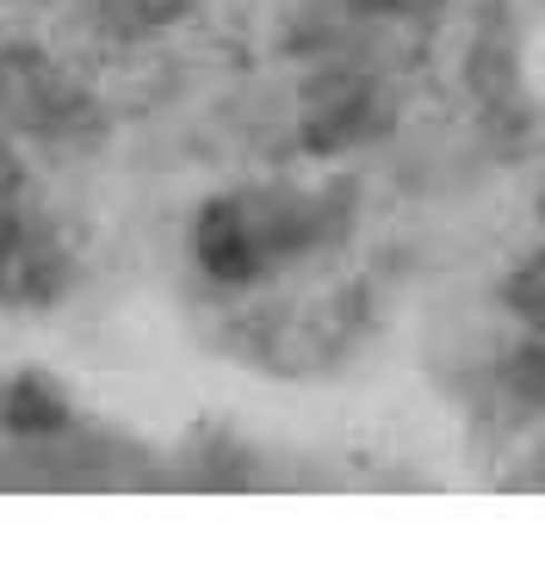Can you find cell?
Wrapping results in <instances>:
<instances>
[{
  "label": "cell",
  "instance_id": "obj_1",
  "mask_svg": "<svg viewBox=\"0 0 545 569\" xmlns=\"http://www.w3.org/2000/svg\"><path fill=\"white\" fill-rule=\"evenodd\" d=\"M329 229H335L329 199H310V192H291V186H242V192H224L199 211L192 260L217 284H255L272 267L329 242Z\"/></svg>",
  "mask_w": 545,
  "mask_h": 569
},
{
  "label": "cell",
  "instance_id": "obj_2",
  "mask_svg": "<svg viewBox=\"0 0 545 569\" xmlns=\"http://www.w3.org/2000/svg\"><path fill=\"white\" fill-rule=\"evenodd\" d=\"M75 279V260L62 248L57 223L31 204L26 168L0 149V303L43 310L57 303Z\"/></svg>",
  "mask_w": 545,
  "mask_h": 569
},
{
  "label": "cell",
  "instance_id": "obj_3",
  "mask_svg": "<svg viewBox=\"0 0 545 569\" xmlns=\"http://www.w3.org/2000/svg\"><path fill=\"white\" fill-rule=\"evenodd\" d=\"M69 112L57 69L26 50V43H0V130H57Z\"/></svg>",
  "mask_w": 545,
  "mask_h": 569
},
{
  "label": "cell",
  "instance_id": "obj_4",
  "mask_svg": "<svg viewBox=\"0 0 545 569\" xmlns=\"http://www.w3.org/2000/svg\"><path fill=\"white\" fill-rule=\"evenodd\" d=\"M75 427V409L43 371H19L0 385V433H13V440H57Z\"/></svg>",
  "mask_w": 545,
  "mask_h": 569
},
{
  "label": "cell",
  "instance_id": "obj_5",
  "mask_svg": "<svg viewBox=\"0 0 545 569\" xmlns=\"http://www.w3.org/2000/svg\"><path fill=\"white\" fill-rule=\"evenodd\" d=\"M93 7L112 31H161L187 13L192 0H93Z\"/></svg>",
  "mask_w": 545,
  "mask_h": 569
},
{
  "label": "cell",
  "instance_id": "obj_6",
  "mask_svg": "<svg viewBox=\"0 0 545 569\" xmlns=\"http://www.w3.org/2000/svg\"><path fill=\"white\" fill-rule=\"evenodd\" d=\"M508 303H515L521 322H533V328L545 335V254H533L527 267L508 279Z\"/></svg>",
  "mask_w": 545,
  "mask_h": 569
},
{
  "label": "cell",
  "instance_id": "obj_7",
  "mask_svg": "<svg viewBox=\"0 0 545 569\" xmlns=\"http://www.w3.org/2000/svg\"><path fill=\"white\" fill-rule=\"evenodd\" d=\"M508 385H515L527 402H539V409H545V341L508 359Z\"/></svg>",
  "mask_w": 545,
  "mask_h": 569
},
{
  "label": "cell",
  "instance_id": "obj_8",
  "mask_svg": "<svg viewBox=\"0 0 545 569\" xmlns=\"http://www.w3.org/2000/svg\"><path fill=\"white\" fill-rule=\"evenodd\" d=\"M539 211H545V199H539Z\"/></svg>",
  "mask_w": 545,
  "mask_h": 569
},
{
  "label": "cell",
  "instance_id": "obj_9",
  "mask_svg": "<svg viewBox=\"0 0 545 569\" xmlns=\"http://www.w3.org/2000/svg\"><path fill=\"white\" fill-rule=\"evenodd\" d=\"M0 7H7V0H0Z\"/></svg>",
  "mask_w": 545,
  "mask_h": 569
}]
</instances>
